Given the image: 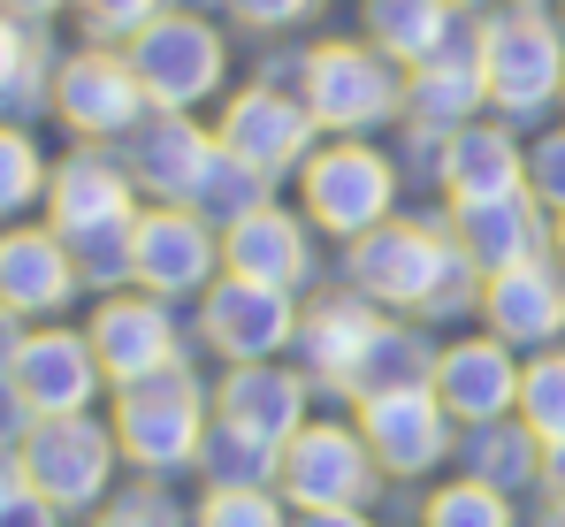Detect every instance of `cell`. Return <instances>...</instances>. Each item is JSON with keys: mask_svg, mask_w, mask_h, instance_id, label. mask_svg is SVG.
<instances>
[{"mask_svg": "<svg viewBox=\"0 0 565 527\" xmlns=\"http://www.w3.org/2000/svg\"><path fill=\"white\" fill-rule=\"evenodd\" d=\"M451 8H489V0H451Z\"/></svg>", "mask_w": 565, "mask_h": 527, "instance_id": "816d5d0a", "label": "cell"}, {"mask_svg": "<svg viewBox=\"0 0 565 527\" xmlns=\"http://www.w3.org/2000/svg\"><path fill=\"white\" fill-rule=\"evenodd\" d=\"M115 443H122L138 466H153V474L199 459L206 429H199V390H191L184 367H161V375L122 382V398H115Z\"/></svg>", "mask_w": 565, "mask_h": 527, "instance_id": "5b68a950", "label": "cell"}, {"mask_svg": "<svg viewBox=\"0 0 565 527\" xmlns=\"http://www.w3.org/2000/svg\"><path fill=\"white\" fill-rule=\"evenodd\" d=\"M428 527H512V505L489 482H459V489H444L428 505Z\"/></svg>", "mask_w": 565, "mask_h": 527, "instance_id": "d590c367", "label": "cell"}, {"mask_svg": "<svg viewBox=\"0 0 565 527\" xmlns=\"http://www.w3.org/2000/svg\"><path fill=\"white\" fill-rule=\"evenodd\" d=\"M436 382V359L428 345L413 337V329H397V322H382L367 359H360V375H352V398H390V390H428Z\"/></svg>", "mask_w": 565, "mask_h": 527, "instance_id": "f1b7e54d", "label": "cell"}, {"mask_svg": "<svg viewBox=\"0 0 565 527\" xmlns=\"http://www.w3.org/2000/svg\"><path fill=\"white\" fill-rule=\"evenodd\" d=\"M298 337V314H290V291L276 283H253V275H222L206 283V345L230 351L237 367H260Z\"/></svg>", "mask_w": 565, "mask_h": 527, "instance_id": "30bf717a", "label": "cell"}, {"mask_svg": "<svg viewBox=\"0 0 565 527\" xmlns=\"http://www.w3.org/2000/svg\"><path fill=\"white\" fill-rule=\"evenodd\" d=\"M15 382H23L39 421H70L99 398L107 375H99V351L85 329H31V345L15 359Z\"/></svg>", "mask_w": 565, "mask_h": 527, "instance_id": "5bb4252c", "label": "cell"}, {"mask_svg": "<svg viewBox=\"0 0 565 527\" xmlns=\"http://www.w3.org/2000/svg\"><path fill=\"white\" fill-rule=\"evenodd\" d=\"M313 107L306 99H290L276 85H253L237 92L230 107H222V154H237V161H253L260 176H282V169H306V146H313Z\"/></svg>", "mask_w": 565, "mask_h": 527, "instance_id": "9c48e42d", "label": "cell"}, {"mask_svg": "<svg viewBox=\"0 0 565 527\" xmlns=\"http://www.w3.org/2000/svg\"><path fill=\"white\" fill-rule=\"evenodd\" d=\"M481 99H489V85H481V54H473V46H451V54H436V62L413 70V85H405V115H413L420 130L451 138V130H467V123H473Z\"/></svg>", "mask_w": 565, "mask_h": 527, "instance_id": "cb8c5ba5", "label": "cell"}, {"mask_svg": "<svg viewBox=\"0 0 565 527\" xmlns=\"http://www.w3.org/2000/svg\"><path fill=\"white\" fill-rule=\"evenodd\" d=\"M436 398L444 413H467V421H504V405H520V367L504 359L497 337H473L451 345L436 359Z\"/></svg>", "mask_w": 565, "mask_h": 527, "instance_id": "7402d4cb", "label": "cell"}, {"mask_svg": "<svg viewBox=\"0 0 565 527\" xmlns=\"http://www.w3.org/2000/svg\"><path fill=\"white\" fill-rule=\"evenodd\" d=\"M298 99L313 107L321 130H375L405 107V85L390 77V54L375 46H352V39H329L298 62Z\"/></svg>", "mask_w": 565, "mask_h": 527, "instance_id": "277c9868", "label": "cell"}, {"mask_svg": "<svg viewBox=\"0 0 565 527\" xmlns=\"http://www.w3.org/2000/svg\"><path fill=\"white\" fill-rule=\"evenodd\" d=\"M31 429H39V413H31L23 382H15V375H0V443H8V451H23Z\"/></svg>", "mask_w": 565, "mask_h": 527, "instance_id": "60d3db41", "label": "cell"}, {"mask_svg": "<svg viewBox=\"0 0 565 527\" xmlns=\"http://www.w3.org/2000/svg\"><path fill=\"white\" fill-rule=\"evenodd\" d=\"M367 39H375V54L405 62V70H420V62L467 46L451 0H367Z\"/></svg>", "mask_w": 565, "mask_h": 527, "instance_id": "d4e9b609", "label": "cell"}, {"mask_svg": "<svg viewBox=\"0 0 565 527\" xmlns=\"http://www.w3.org/2000/svg\"><path fill=\"white\" fill-rule=\"evenodd\" d=\"M23 345H31V322L0 306V375H15V359H23Z\"/></svg>", "mask_w": 565, "mask_h": 527, "instance_id": "ee69618b", "label": "cell"}, {"mask_svg": "<svg viewBox=\"0 0 565 527\" xmlns=\"http://www.w3.org/2000/svg\"><path fill=\"white\" fill-rule=\"evenodd\" d=\"M0 8H8L15 23H46V15H62L70 0H0Z\"/></svg>", "mask_w": 565, "mask_h": 527, "instance_id": "bcb514c9", "label": "cell"}, {"mask_svg": "<svg viewBox=\"0 0 565 527\" xmlns=\"http://www.w3.org/2000/svg\"><path fill=\"white\" fill-rule=\"evenodd\" d=\"M93 351H99V375L122 390V382H138V375H161V367H177V322H169V306L146 291V298H130V291H115V298H99L93 314Z\"/></svg>", "mask_w": 565, "mask_h": 527, "instance_id": "4fadbf2b", "label": "cell"}, {"mask_svg": "<svg viewBox=\"0 0 565 527\" xmlns=\"http://www.w3.org/2000/svg\"><path fill=\"white\" fill-rule=\"evenodd\" d=\"M520 413L543 443H565V351H543L527 375H520Z\"/></svg>", "mask_w": 565, "mask_h": 527, "instance_id": "e575fe53", "label": "cell"}, {"mask_svg": "<svg viewBox=\"0 0 565 527\" xmlns=\"http://www.w3.org/2000/svg\"><path fill=\"white\" fill-rule=\"evenodd\" d=\"M298 413H306V382L282 375V367H237L222 382V421L245 429V436H268V443H290L298 436Z\"/></svg>", "mask_w": 565, "mask_h": 527, "instance_id": "484cf974", "label": "cell"}, {"mask_svg": "<svg viewBox=\"0 0 565 527\" xmlns=\"http://www.w3.org/2000/svg\"><path fill=\"white\" fill-rule=\"evenodd\" d=\"M535 429H504V421H481V436L467 443L473 451V482H489V489H520L527 474H535V451H527Z\"/></svg>", "mask_w": 565, "mask_h": 527, "instance_id": "836d02e7", "label": "cell"}, {"mask_svg": "<svg viewBox=\"0 0 565 527\" xmlns=\"http://www.w3.org/2000/svg\"><path fill=\"white\" fill-rule=\"evenodd\" d=\"M481 54V85L504 115H543L565 92V23H551L543 8H504L473 31Z\"/></svg>", "mask_w": 565, "mask_h": 527, "instance_id": "7a4b0ae2", "label": "cell"}, {"mask_svg": "<svg viewBox=\"0 0 565 527\" xmlns=\"http://www.w3.org/2000/svg\"><path fill=\"white\" fill-rule=\"evenodd\" d=\"M39 107H54V54L39 23H15L0 8V123H31Z\"/></svg>", "mask_w": 565, "mask_h": 527, "instance_id": "4316f807", "label": "cell"}, {"mask_svg": "<svg viewBox=\"0 0 565 527\" xmlns=\"http://www.w3.org/2000/svg\"><path fill=\"white\" fill-rule=\"evenodd\" d=\"M260 207H268V176L253 169V161H237V154H214L206 176H199V191H191V214L199 222H222V230H237Z\"/></svg>", "mask_w": 565, "mask_h": 527, "instance_id": "1f68e13d", "label": "cell"}, {"mask_svg": "<svg viewBox=\"0 0 565 527\" xmlns=\"http://www.w3.org/2000/svg\"><path fill=\"white\" fill-rule=\"evenodd\" d=\"M375 474V451L352 429H298L282 451V489L313 513V505H352Z\"/></svg>", "mask_w": 565, "mask_h": 527, "instance_id": "d6986e66", "label": "cell"}, {"mask_svg": "<svg viewBox=\"0 0 565 527\" xmlns=\"http://www.w3.org/2000/svg\"><path fill=\"white\" fill-rule=\"evenodd\" d=\"M527 191H535L551 214H565V130H551V138L527 146Z\"/></svg>", "mask_w": 565, "mask_h": 527, "instance_id": "f35d334b", "label": "cell"}, {"mask_svg": "<svg viewBox=\"0 0 565 527\" xmlns=\"http://www.w3.org/2000/svg\"><path fill=\"white\" fill-rule=\"evenodd\" d=\"M77 261L54 230H31V222H8L0 230V306L23 314V322H46L77 298Z\"/></svg>", "mask_w": 565, "mask_h": 527, "instance_id": "9a60e30c", "label": "cell"}, {"mask_svg": "<svg viewBox=\"0 0 565 527\" xmlns=\"http://www.w3.org/2000/svg\"><path fill=\"white\" fill-rule=\"evenodd\" d=\"M298 191H306V214H313L329 238H367L375 222H390L397 169L382 161L375 146L344 138V146H321V154L298 169Z\"/></svg>", "mask_w": 565, "mask_h": 527, "instance_id": "8992f818", "label": "cell"}, {"mask_svg": "<svg viewBox=\"0 0 565 527\" xmlns=\"http://www.w3.org/2000/svg\"><path fill=\"white\" fill-rule=\"evenodd\" d=\"M23 489H31V474H23V451H8V443H0V505H8V497H23Z\"/></svg>", "mask_w": 565, "mask_h": 527, "instance_id": "f6af8a7d", "label": "cell"}, {"mask_svg": "<svg viewBox=\"0 0 565 527\" xmlns=\"http://www.w3.org/2000/svg\"><path fill=\"white\" fill-rule=\"evenodd\" d=\"M222 261H230V275H253V283L290 291V283H306V267H313L306 222L282 214V207H260V214H245L237 230H222Z\"/></svg>", "mask_w": 565, "mask_h": 527, "instance_id": "603a6c76", "label": "cell"}, {"mask_svg": "<svg viewBox=\"0 0 565 527\" xmlns=\"http://www.w3.org/2000/svg\"><path fill=\"white\" fill-rule=\"evenodd\" d=\"M54 115L85 138V146H107V138H130L153 99L130 77V54H107V46H85L70 62H54Z\"/></svg>", "mask_w": 565, "mask_h": 527, "instance_id": "52a82bcc", "label": "cell"}, {"mask_svg": "<svg viewBox=\"0 0 565 527\" xmlns=\"http://www.w3.org/2000/svg\"><path fill=\"white\" fill-rule=\"evenodd\" d=\"M558 23H565V0H558Z\"/></svg>", "mask_w": 565, "mask_h": 527, "instance_id": "f5cc1de1", "label": "cell"}, {"mask_svg": "<svg viewBox=\"0 0 565 527\" xmlns=\"http://www.w3.org/2000/svg\"><path fill=\"white\" fill-rule=\"evenodd\" d=\"M0 527H62V505H46L39 489H23V497L0 505Z\"/></svg>", "mask_w": 565, "mask_h": 527, "instance_id": "7bdbcfd3", "label": "cell"}, {"mask_svg": "<svg viewBox=\"0 0 565 527\" xmlns=\"http://www.w3.org/2000/svg\"><path fill=\"white\" fill-rule=\"evenodd\" d=\"M481 314L497 329V345H551L565 329V283L551 261H520L504 275H489L481 291Z\"/></svg>", "mask_w": 565, "mask_h": 527, "instance_id": "ffe728a7", "label": "cell"}, {"mask_svg": "<svg viewBox=\"0 0 565 527\" xmlns=\"http://www.w3.org/2000/svg\"><path fill=\"white\" fill-rule=\"evenodd\" d=\"M199 527H282V505L268 489H214Z\"/></svg>", "mask_w": 565, "mask_h": 527, "instance_id": "74e56055", "label": "cell"}, {"mask_svg": "<svg viewBox=\"0 0 565 527\" xmlns=\"http://www.w3.org/2000/svg\"><path fill=\"white\" fill-rule=\"evenodd\" d=\"M375 306H360V298H329V306H313L306 314V359H313V375L321 382H337V390H352V375H360V359L375 345Z\"/></svg>", "mask_w": 565, "mask_h": 527, "instance_id": "83f0119b", "label": "cell"}, {"mask_svg": "<svg viewBox=\"0 0 565 527\" xmlns=\"http://www.w3.org/2000/svg\"><path fill=\"white\" fill-rule=\"evenodd\" d=\"M115 429H99L85 413H70V421H39L31 436H23V474H31V489L46 497V505H62V513H85L107 497V474H115Z\"/></svg>", "mask_w": 565, "mask_h": 527, "instance_id": "ba28073f", "label": "cell"}, {"mask_svg": "<svg viewBox=\"0 0 565 527\" xmlns=\"http://www.w3.org/2000/svg\"><path fill=\"white\" fill-rule=\"evenodd\" d=\"M62 238V230H54ZM70 245V261H77V283L85 291H122V283H138V214L130 222H99V230H77V238H62Z\"/></svg>", "mask_w": 565, "mask_h": 527, "instance_id": "f546056e", "label": "cell"}, {"mask_svg": "<svg viewBox=\"0 0 565 527\" xmlns=\"http://www.w3.org/2000/svg\"><path fill=\"white\" fill-rule=\"evenodd\" d=\"M230 8H237V15H245L253 31H282V23H298V15H306L313 0H230Z\"/></svg>", "mask_w": 565, "mask_h": 527, "instance_id": "b9f144b4", "label": "cell"}, {"mask_svg": "<svg viewBox=\"0 0 565 527\" xmlns=\"http://www.w3.org/2000/svg\"><path fill=\"white\" fill-rule=\"evenodd\" d=\"M93 527H177V505L161 497V489H130V497H115V505H99Z\"/></svg>", "mask_w": 565, "mask_h": 527, "instance_id": "ab89813d", "label": "cell"}, {"mask_svg": "<svg viewBox=\"0 0 565 527\" xmlns=\"http://www.w3.org/2000/svg\"><path fill=\"white\" fill-rule=\"evenodd\" d=\"M130 191H138V183L122 169V154L77 146L70 161H54V176H46V230L77 238V230H99V222H130V214H138Z\"/></svg>", "mask_w": 565, "mask_h": 527, "instance_id": "e0dca14e", "label": "cell"}, {"mask_svg": "<svg viewBox=\"0 0 565 527\" xmlns=\"http://www.w3.org/2000/svg\"><path fill=\"white\" fill-rule=\"evenodd\" d=\"M360 436L390 474H428L451 451V421L436 390H390V398H360Z\"/></svg>", "mask_w": 565, "mask_h": 527, "instance_id": "2e32d148", "label": "cell"}, {"mask_svg": "<svg viewBox=\"0 0 565 527\" xmlns=\"http://www.w3.org/2000/svg\"><path fill=\"white\" fill-rule=\"evenodd\" d=\"M122 54H130V77L146 85V99H153L161 115H191L199 99L222 92V70H230L222 31H214L206 15H177V8H161Z\"/></svg>", "mask_w": 565, "mask_h": 527, "instance_id": "3957f363", "label": "cell"}, {"mask_svg": "<svg viewBox=\"0 0 565 527\" xmlns=\"http://www.w3.org/2000/svg\"><path fill=\"white\" fill-rule=\"evenodd\" d=\"M543 527H565V505H558V513H551V520H543Z\"/></svg>", "mask_w": 565, "mask_h": 527, "instance_id": "681fc988", "label": "cell"}, {"mask_svg": "<svg viewBox=\"0 0 565 527\" xmlns=\"http://www.w3.org/2000/svg\"><path fill=\"white\" fill-rule=\"evenodd\" d=\"M551 489H558V505H565V443H551Z\"/></svg>", "mask_w": 565, "mask_h": 527, "instance_id": "c3c4849f", "label": "cell"}, {"mask_svg": "<svg viewBox=\"0 0 565 527\" xmlns=\"http://www.w3.org/2000/svg\"><path fill=\"white\" fill-rule=\"evenodd\" d=\"M558 99H565V92H558Z\"/></svg>", "mask_w": 565, "mask_h": 527, "instance_id": "db71d44e", "label": "cell"}, {"mask_svg": "<svg viewBox=\"0 0 565 527\" xmlns=\"http://www.w3.org/2000/svg\"><path fill=\"white\" fill-rule=\"evenodd\" d=\"M558 261H565V214H558Z\"/></svg>", "mask_w": 565, "mask_h": 527, "instance_id": "f907efd6", "label": "cell"}, {"mask_svg": "<svg viewBox=\"0 0 565 527\" xmlns=\"http://www.w3.org/2000/svg\"><path fill=\"white\" fill-rule=\"evenodd\" d=\"M352 283L375 306H420V314H467L473 261L459 238H436L428 222H375L352 238Z\"/></svg>", "mask_w": 565, "mask_h": 527, "instance_id": "6da1fadb", "label": "cell"}, {"mask_svg": "<svg viewBox=\"0 0 565 527\" xmlns=\"http://www.w3.org/2000/svg\"><path fill=\"white\" fill-rule=\"evenodd\" d=\"M70 8L85 15V31H93V39H122V46H130V39H138L169 0H70Z\"/></svg>", "mask_w": 565, "mask_h": 527, "instance_id": "8d00e7d4", "label": "cell"}, {"mask_svg": "<svg viewBox=\"0 0 565 527\" xmlns=\"http://www.w3.org/2000/svg\"><path fill=\"white\" fill-rule=\"evenodd\" d=\"M222 267V245H214V222H199L191 207H146L138 214V283L153 298H191L206 291Z\"/></svg>", "mask_w": 565, "mask_h": 527, "instance_id": "7c38bea8", "label": "cell"}, {"mask_svg": "<svg viewBox=\"0 0 565 527\" xmlns=\"http://www.w3.org/2000/svg\"><path fill=\"white\" fill-rule=\"evenodd\" d=\"M298 527H367V520H360L352 505H313V513H306Z\"/></svg>", "mask_w": 565, "mask_h": 527, "instance_id": "7dc6e473", "label": "cell"}, {"mask_svg": "<svg viewBox=\"0 0 565 527\" xmlns=\"http://www.w3.org/2000/svg\"><path fill=\"white\" fill-rule=\"evenodd\" d=\"M444 191H451V207L512 199V191H527V154H520L504 130L467 123V130H451V138H444Z\"/></svg>", "mask_w": 565, "mask_h": 527, "instance_id": "44dd1931", "label": "cell"}, {"mask_svg": "<svg viewBox=\"0 0 565 527\" xmlns=\"http://www.w3.org/2000/svg\"><path fill=\"white\" fill-rule=\"evenodd\" d=\"M199 466H206V482L214 489H268L282 474V443H268V436H245V429H214V436L199 443Z\"/></svg>", "mask_w": 565, "mask_h": 527, "instance_id": "4dcf8cb0", "label": "cell"}, {"mask_svg": "<svg viewBox=\"0 0 565 527\" xmlns=\"http://www.w3.org/2000/svg\"><path fill=\"white\" fill-rule=\"evenodd\" d=\"M46 176H54V161L39 154V138L23 123H0V222L46 207Z\"/></svg>", "mask_w": 565, "mask_h": 527, "instance_id": "d6a6232c", "label": "cell"}, {"mask_svg": "<svg viewBox=\"0 0 565 527\" xmlns=\"http://www.w3.org/2000/svg\"><path fill=\"white\" fill-rule=\"evenodd\" d=\"M543 214H551V207H543L535 191L481 199V207H459V214H451V238H459V253H467L481 275H504V267H520V261H543V245L558 238Z\"/></svg>", "mask_w": 565, "mask_h": 527, "instance_id": "ac0fdd59", "label": "cell"}, {"mask_svg": "<svg viewBox=\"0 0 565 527\" xmlns=\"http://www.w3.org/2000/svg\"><path fill=\"white\" fill-rule=\"evenodd\" d=\"M214 154H222L214 130H199L191 115H161V107L122 138V169H130V183L153 191V199H169V207H191V191H199V176H206Z\"/></svg>", "mask_w": 565, "mask_h": 527, "instance_id": "8fae6325", "label": "cell"}]
</instances>
